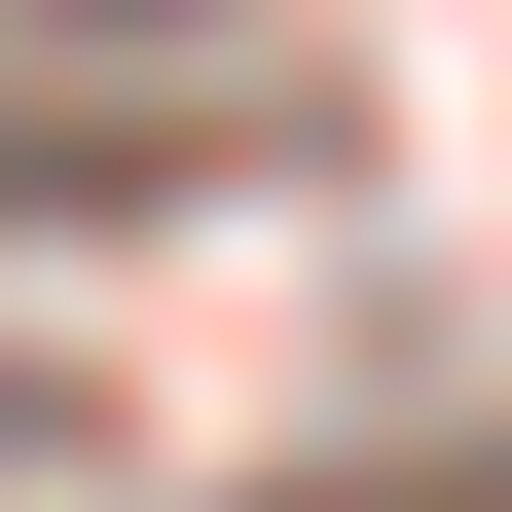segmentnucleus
<instances>
[{
	"label": "nucleus",
	"instance_id": "nucleus-1",
	"mask_svg": "<svg viewBox=\"0 0 512 512\" xmlns=\"http://www.w3.org/2000/svg\"><path fill=\"white\" fill-rule=\"evenodd\" d=\"M110 37H183V0H110Z\"/></svg>",
	"mask_w": 512,
	"mask_h": 512
}]
</instances>
